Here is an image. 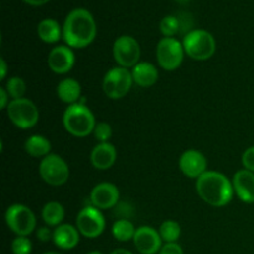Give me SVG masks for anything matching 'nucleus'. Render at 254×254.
Returning a JSON list of instances; mask_svg holds the SVG:
<instances>
[{"label": "nucleus", "instance_id": "1", "mask_svg": "<svg viewBox=\"0 0 254 254\" xmlns=\"http://www.w3.org/2000/svg\"><path fill=\"white\" fill-rule=\"evenodd\" d=\"M97 35L94 17L88 10L77 7L68 12L62 26V37L71 49H84L93 42Z\"/></svg>", "mask_w": 254, "mask_h": 254}, {"label": "nucleus", "instance_id": "2", "mask_svg": "<svg viewBox=\"0 0 254 254\" xmlns=\"http://www.w3.org/2000/svg\"><path fill=\"white\" fill-rule=\"evenodd\" d=\"M198 196L213 207H223L228 205L233 197L232 181L217 171H206L196 181Z\"/></svg>", "mask_w": 254, "mask_h": 254}, {"label": "nucleus", "instance_id": "3", "mask_svg": "<svg viewBox=\"0 0 254 254\" xmlns=\"http://www.w3.org/2000/svg\"><path fill=\"white\" fill-rule=\"evenodd\" d=\"M62 122L64 129L71 135L77 138H84L89 135L93 133L97 126L94 114L83 102H78L67 107L62 117Z\"/></svg>", "mask_w": 254, "mask_h": 254}, {"label": "nucleus", "instance_id": "4", "mask_svg": "<svg viewBox=\"0 0 254 254\" xmlns=\"http://www.w3.org/2000/svg\"><path fill=\"white\" fill-rule=\"evenodd\" d=\"M183 46L185 54L195 61H206L216 51V41L212 34L202 29L191 30L184 36Z\"/></svg>", "mask_w": 254, "mask_h": 254}, {"label": "nucleus", "instance_id": "5", "mask_svg": "<svg viewBox=\"0 0 254 254\" xmlns=\"http://www.w3.org/2000/svg\"><path fill=\"white\" fill-rule=\"evenodd\" d=\"M5 222L16 236L27 237L36 228V217L27 206L14 203L5 212Z\"/></svg>", "mask_w": 254, "mask_h": 254}, {"label": "nucleus", "instance_id": "6", "mask_svg": "<svg viewBox=\"0 0 254 254\" xmlns=\"http://www.w3.org/2000/svg\"><path fill=\"white\" fill-rule=\"evenodd\" d=\"M10 122L20 129H30L39 122L40 113L32 101L27 98L11 99L6 108Z\"/></svg>", "mask_w": 254, "mask_h": 254}, {"label": "nucleus", "instance_id": "7", "mask_svg": "<svg viewBox=\"0 0 254 254\" xmlns=\"http://www.w3.org/2000/svg\"><path fill=\"white\" fill-rule=\"evenodd\" d=\"M134 83L131 71L124 67H114L109 69L103 78V92L111 99L124 98Z\"/></svg>", "mask_w": 254, "mask_h": 254}, {"label": "nucleus", "instance_id": "8", "mask_svg": "<svg viewBox=\"0 0 254 254\" xmlns=\"http://www.w3.org/2000/svg\"><path fill=\"white\" fill-rule=\"evenodd\" d=\"M184 50L183 42L175 37H163L156 45V60L161 68L165 71H175L183 64Z\"/></svg>", "mask_w": 254, "mask_h": 254}, {"label": "nucleus", "instance_id": "9", "mask_svg": "<svg viewBox=\"0 0 254 254\" xmlns=\"http://www.w3.org/2000/svg\"><path fill=\"white\" fill-rule=\"evenodd\" d=\"M39 173L42 180L51 186H61L69 178V168L66 161L57 154L45 156L39 166Z\"/></svg>", "mask_w": 254, "mask_h": 254}, {"label": "nucleus", "instance_id": "10", "mask_svg": "<svg viewBox=\"0 0 254 254\" xmlns=\"http://www.w3.org/2000/svg\"><path fill=\"white\" fill-rule=\"evenodd\" d=\"M76 227L83 237L97 238L106 228V218L101 210L92 205L86 206L77 215Z\"/></svg>", "mask_w": 254, "mask_h": 254}, {"label": "nucleus", "instance_id": "11", "mask_svg": "<svg viewBox=\"0 0 254 254\" xmlns=\"http://www.w3.org/2000/svg\"><path fill=\"white\" fill-rule=\"evenodd\" d=\"M141 50L139 42L129 35L117 37L113 44V56L117 64L124 68H133L139 64Z\"/></svg>", "mask_w": 254, "mask_h": 254}, {"label": "nucleus", "instance_id": "12", "mask_svg": "<svg viewBox=\"0 0 254 254\" xmlns=\"http://www.w3.org/2000/svg\"><path fill=\"white\" fill-rule=\"evenodd\" d=\"M179 168L188 178L198 179L207 171V159L201 151L189 149L181 154L179 159Z\"/></svg>", "mask_w": 254, "mask_h": 254}, {"label": "nucleus", "instance_id": "13", "mask_svg": "<svg viewBox=\"0 0 254 254\" xmlns=\"http://www.w3.org/2000/svg\"><path fill=\"white\" fill-rule=\"evenodd\" d=\"M133 241L138 252L141 254H156L163 247V240L159 231L149 226L136 228Z\"/></svg>", "mask_w": 254, "mask_h": 254}, {"label": "nucleus", "instance_id": "14", "mask_svg": "<svg viewBox=\"0 0 254 254\" xmlns=\"http://www.w3.org/2000/svg\"><path fill=\"white\" fill-rule=\"evenodd\" d=\"M92 206L98 210H108L114 207L119 201V190L114 184L101 183L93 188L89 195Z\"/></svg>", "mask_w": 254, "mask_h": 254}, {"label": "nucleus", "instance_id": "15", "mask_svg": "<svg viewBox=\"0 0 254 254\" xmlns=\"http://www.w3.org/2000/svg\"><path fill=\"white\" fill-rule=\"evenodd\" d=\"M74 54L67 45H60L50 51L47 64L50 69L57 74H64L71 71L74 66Z\"/></svg>", "mask_w": 254, "mask_h": 254}, {"label": "nucleus", "instance_id": "16", "mask_svg": "<svg viewBox=\"0 0 254 254\" xmlns=\"http://www.w3.org/2000/svg\"><path fill=\"white\" fill-rule=\"evenodd\" d=\"M232 185L235 193L241 201L254 203V173L246 169L238 170L233 175Z\"/></svg>", "mask_w": 254, "mask_h": 254}, {"label": "nucleus", "instance_id": "17", "mask_svg": "<svg viewBox=\"0 0 254 254\" xmlns=\"http://www.w3.org/2000/svg\"><path fill=\"white\" fill-rule=\"evenodd\" d=\"M91 163L97 170H108L117 160V150L113 144L98 143L91 153Z\"/></svg>", "mask_w": 254, "mask_h": 254}, {"label": "nucleus", "instance_id": "18", "mask_svg": "<svg viewBox=\"0 0 254 254\" xmlns=\"http://www.w3.org/2000/svg\"><path fill=\"white\" fill-rule=\"evenodd\" d=\"M79 231L74 226L64 223L55 228L54 241L55 245L61 250H73L79 242Z\"/></svg>", "mask_w": 254, "mask_h": 254}, {"label": "nucleus", "instance_id": "19", "mask_svg": "<svg viewBox=\"0 0 254 254\" xmlns=\"http://www.w3.org/2000/svg\"><path fill=\"white\" fill-rule=\"evenodd\" d=\"M131 76H133L134 83L138 86L151 87L158 82L159 72L158 68L150 62H139L136 66L131 68Z\"/></svg>", "mask_w": 254, "mask_h": 254}, {"label": "nucleus", "instance_id": "20", "mask_svg": "<svg viewBox=\"0 0 254 254\" xmlns=\"http://www.w3.org/2000/svg\"><path fill=\"white\" fill-rule=\"evenodd\" d=\"M57 97L61 99L64 103H67L68 106L76 104L79 102L82 94L81 84L74 78H64L57 84L56 88Z\"/></svg>", "mask_w": 254, "mask_h": 254}, {"label": "nucleus", "instance_id": "21", "mask_svg": "<svg viewBox=\"0 0 254 254\" xmlns=\"http://www.w3.org/2000/svg\"><path fill=\"white\" fill-rule=\"evenodd\" d=\"M25 151L29 154L32 158H42L50 155L51 151V141L44 135L40 134H35L31 135L30 138L26 139L25 141Z\"/></svg>", "mask_w": 254, "mask_h": 254}, {"label": "nucleus", "instance_id": "22", "mask_svg": "<svg viewBox=\"0 0 254 254\" xmlns=\"http://www.w3.org/2000/svg\"><path fill=\"white\" fill-rule=\"evenodd\" d=\"M37 35L46 44H55L62 36V27L55 19H44L37 25Z\"/></svg>", "mask_w": 254, "mask_h": 254}, {"label": "nucleus", "instance_id": "23", "mask_svg": "<svg viewBox=\"0 0 254 254\" xmlns=\"http://www.w3.org/2000/svg\"><path fill=\"white\" fill-rule=\"evenodd\" d=\"M42 220L49 227H55L62 225V221L64 218V206L56 201H50L42 208Z\"/></svg>", "mask_w": 254, "mask_h": 254}, {"label": "nucleus", "instance_id": "24", "mask_svg": "<svg viewBox=\"0 0 254 254\" xmlns=\"http://www.w3.org/2000/svg\"><path fill=\"white\" fill-rule=\"evenodd\" d=\"M136 228L127 218H119L118 221L114 222L113 227H112V233H113L114 238L119 242H128V241L133 240Z\"/></svg>", "mask_w": 254, "mask_h": 254}, {"label": "nucleus", "instance_id": "25", "mask_svg": "<svg viewBox=\"0 0 254 254\" xmlns=\"http://www.w3.org/2000/svg\"><path fill=\"white\" fill-rule=\"evenodd\" d=\"M159 233L165 243H175L181 235V227L176 221H164L159 227Z\"/></svg>", "mask_w": 254, "mask_h": 254}, {"label": "nucleus", "instance_id": "26", "mask_svg": "<svg viewBox=\"0 0 254 254\" xmlns=\"http://www.w3.org/2000/svg\"><path fill=\"white\" fill-rule=\"evenodd\" d=\"M6 91L12 99L24 98L25 92H26V83L21 77H10L6 82Z\"/></svg>", "mask_w": 254, "mask_h": 254}, {"label": "nucleus", "instance_id": "27", "mask_svg": "<svg viewBox=\"0 0 254 254\" xmlns=\"http://www.w3.org/2000/svg\"><path fill=\"white\" fill-rule=\"evenodd\" d=\"M160 31L164 37H174L180 29V20L174 15H168L160 21Z\"/></svg>", "mask_w": 254, "mask_h": 254}, {"label": "nucleus", "instance_id": "28", "mask_svg": "<svg viewBox=\"0 0 254 254\" xmlns=\"http://www.w3.org/2000/svg\"><path fill=\"white\" fill-rule=\"evenodd\" d=\"M11 251L14 254H31L32 243L27 237L17 236L11 243Z\"/></svg>", "mask_w": 254, "mask_h": 254}, {"label": "nucleus", "instance_id": "29", "mask_svg": "<svg viewBox=\"0 0 254 254\" xmlns=\"http://www.w3.org/2000/svg\"><path fill=\"white\" fill-rule=\"evenodd\" d=\"M93 134L94 138L98 140V143H109V139L112 136V127L106 122L97 123Z\"/></svg>", "mask_w": 254, "mask_h": 254}, {"label": "nucleus", "instance_id": "30", "mask_svg": "<svg viewBox=\"0 0 254 254\" xmlns=\"http://www.w3.org/2000/svg\"><path fill=\"white\" fill-rule=\"evenodd\" d=\"M242 164L243 168L248 171L254 173V145L248 148L242 155Z\"/></svg>", "mask_w": 254, "mask_h": 254}, {"label": "nucleus", "instance_id": "31", "mask_svg": "<svg viewBox=\"0 0 254 254\" xmlns=\"http://www.w3.org/2000/svg\"><path fill=\"white\" fill-rule=\"evenodd\" d=\"M159 254H184L183 248L180 247V245L178 243H165V245L161 247Z\"/></svg>", "mask_w": 254, "mask_h": 254}, {"label": "nucleus", "instance_id": "32", "mask_svg": "<svg viewBox=\"0 0 254 254\" xmlns=\"http://www.w3.org/2000/svg\"><path fill=\"white\" fill-rule=\"evenodd\" d=\"M36 237L41 242H49L50 240L54 238V232L49 227H40L36 232Z\"/></svg>", "mask_w": 254, "mask_h": 254}, {"label": "nucleus", "instance_id": "33", "mask_svg": "<svg viewBox=\"0 0 254 254\" xmlns=\"http://www.w3.org/2000/svg\"><path fill=\"white\" fill-rule=\"evenodd\" d=\"M10 96L5 87H0V109H6L10 103Z\"/></svg>", "mask_w": 254, "mask_h": 254}, {"label": "nucleus", "instance_id": "34", "mask_svg": "<svg viewBox=\"0 0 254 254\" xmlns=\"http://www.w3.org/2000/svg\"><path fill=\"white\" fill-rule=\"evenodd\" d=\"M7 73V64L4 59H0V79H4Z\"/></svg>", "mask_w": 254, "mask_h": 254}, {"label": "nucleus", "instance_id": "35", "mask_svg": "<svg viewBox=\"0 0 254 254\" xmlns=\"http://www.w3.org/2000/svg\"><path fill=\"white\" fill-rule=\"evenodd\" d=\"M24 1L27 2V4H30V5H34V6H40V5L46 4L49 0H24Z\"/></svg>", "mask_w": 254, "mask_h": 254}, {"label": "nucleus", "instance_id": "36", "mask_svg": "<svg viewBox=\"0 0 254 254\" xmlns=\"http://www.w3.org/2000/svg\"><path fill=\"white\" fill-rule=\"evenodd\" d=\"M111 254H133V253L128 250H124V248H118V250H114Z\"/></svg>", "mask_w": 254, "mask_h": 254}, {"label": "nucleus", "instance_id": "37", "mask_svg": "<svg viewBox=\"0 0 254 254\" xmlns=\"http://www.w3.org/2000/svg\"><path fill=\"white\" fill-rule=\"evenodd\" d=\"M88 254H103V253H101V252H98V251H93V252H89Z\"/></svg>", "mask_w": 254, "mask_h": 254}, {"label": "nucleus", "instance_id": "38", "mask_svg": "<svg viewBox=\"0 0 254 254\" xmlns=\"http://www.w3.org/2000/svg\"><path fill=\"white\" fill-rule=\"evenodd\" d=\"M44 254H61V253H57V252H46V253H44Z\"/></svg>", "mask_w": 254, "mask_h": 254}, {"label": "nucleus", "instance_id": "39", "mask_svg": "<svg viewBox=\"0 0 254 254\" xmlns=\"http://www.w3.org/2000/svg\"><path fill=\"white\" fill-rule=\"evenodd\" d=\"M178 1H186V0H178Z\"/></svg>", "mask_w": 254, "mask_h": 254}]
</instances>
